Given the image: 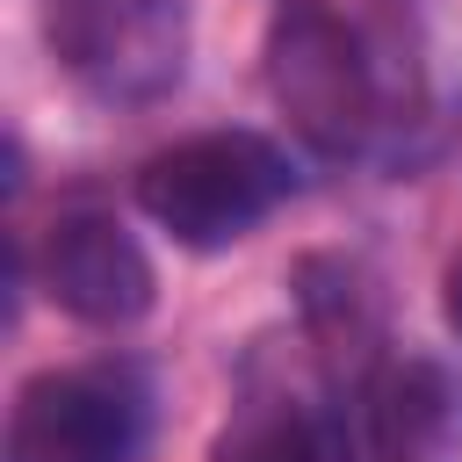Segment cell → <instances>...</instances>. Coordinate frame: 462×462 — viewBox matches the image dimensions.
Listing matches in <instances>:
<instances>
[{
    "label": "cell",
    "instance_id": "6da1fadb",
    "mask_svg": "<svg viewBox=\"0 0 462 462\" xmlns=\"http://www.w3.org/2000/svg\"><path fill=\"white\" fill-rule=\"evenodd\" d=\"M282 195H289V159L260 130L180 137L173 152L144 159V173H137V209L195 253L245 238Z\"/></svg>",
    "mask_w": 462,
    "mask_h": 462
},
{
    "label": "cell",
    "instance_id": "ba28073f",
    "mask_svg": "<svg viewBox=\"0 0 462 462\" xmlns=\"http://www.w3.org/2000/svg\"><path fill=\"white\" fill-rule=\"evenodd\" d=\"M448 325H455V332H462V267H455V274H448Z\"/></svg>",
    "mask_w": 462,
    "mask_h": 462
},
{
    "label": "cell",
    "instance_id": "277c9868",
    "mask_svg": "<svg viewBox=\"0 0 462 462\" xmlns=\"http://www.w3.org/2000/svg\"><path fill=\"white\" fill-rule=\"evenodd\" d=\"M267 87L318 152H354L368 123V65L346 22H332L325 7L282 14L267 36Z\"/></svg>",
    "mask_w": 462,
    "mask_h": 462
},
{
    "label": "cell",
    "instance_id": "3957f363",
    "mask_svg": "<svg viewBox=\"0 0 462 462\" xmlns=\"http://www.w3.org/2000/svg\"><path fill=\"white\" fill-rule=\"evenodd\" d=\"M51 51L101 101H152L188 65V0H51Z\"/></svg>",
    "mask_w": 462,
    "mask_h": 462
},
{
    "label": "cell",
    "instance_id": "5b68a950",
    "mask_svg": "<svg viewBox=\"0 0 462 462\" xmlns=\"http://www.w3.org/2000/svg\"><path fill=\"white\" fill-rule=\"evenodd\" d=\"M43 289H51V303L72 310L79 325L116 332V325H137V318L152 310V260H144V245H137L116 217L72 209V217H58L51 238H43Z\"/></svg>",
    "mask_w": 462,
    "mask_h": 462
},
{
    "label": "cell",
    "instance_id": "7a4b0ae2",
    "mask_svg": "<svg viewBox=\"0 0 462 462\" xmlns=\"http://www.w3.org/2000/svg\"><path fill=\"white\" fill-rule=\"evenodd\" d=\"M152 433V390L123 361L29 375L7 419V462H137Z\"/></svg>",
    "mask_w": 462,
    "mask_h": 462
},
{
    "label": "cell",
    "instance_id": "8992f818",
    "mask_svg": "<svg viewBox=\"0 0 462 462\" xmlns=\"http://www.w3.org/2000/svg\"><path fill=\"white\" fill-rule=\"evenodd\" d=\"M217 462H354V440L318 404H253L217 440Z\"/></svg>",
    "mask_w": 462,
    "mask_h": 462
},
{
    "label": "cell",
    "instance_id": "52a82bcc",
    "mask_svg": "<svg viewBox=\"0 0 462 462\" xmlns=\"http://www.w3.org/2000/svg\"><path fill=\"white\" fill-rule=\"evenodd\" d=\"M455 390H448V375L440 368H426V361H404V368H390L383 375V390H375V433H383V448L390 455H404V462H419L448 426H455Z\"/></svg>",
    "mask_w": 462,
    "mask_h": 462
}]
</instances>
